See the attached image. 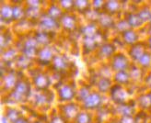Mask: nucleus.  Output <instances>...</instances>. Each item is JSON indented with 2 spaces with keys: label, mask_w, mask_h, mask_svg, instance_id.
Here are the masks:
<instances>
[{
  "label": "nucleus",
  "mask_w": 151,
  "mask_h": 123,
  "mask_svg": "<svg viewBox=\"0 0 151 123\" xmlns=\"http://www.w3.org/2000/svg\"><path fill=\"white\" fill-rule=\"evenodd\" d=\"M64 24H65V27H66L67 25H68V28H71L70 26H73V25H74V20H73V19H71V18L65 19L64 20ZM66 28H67V27H66Z\"/></svg>",
  "instance_id": "20"
},
{
  "label": "nucleus",
  "mask_w": 151,
  "mask_h": 123,
  "mask_svg": "<svg viewBox=\"0 0 151 123\" xmlns=\"http://www.w3.org/2000/svg\"><path fill=\"white\" fill-rule=\"evenodd\" d=\"M107 7H108V9H109V11H116L117 10V9L119 7V5L118 4H116L115 6H111V2H109V5H107Z\"/></svg>",
  "instance_id": "21"
},
{
  "label": "nucleus",
  "mask_w": 151,
  "mask_h": 123,
  "mask_svg": "<svg viewBox=\"0 0 151 123\" xmlns=\"http://www.w3.org/2000/svg\"><path fill=\"white\" fill-rule=\"evenodd\" d=\"M13 16L16 19H20L22 16H23V10H22L21 7L19 6H16L13 10Z\"/></svg>",
  "instance_id": "15"
},
{
  "label": "nucleus",
  "mask_w": 151,
  "mask_h": 123,
  "mask_svg": "<svg viewBox=\"0 0 151 123\" xmlns=\"http://www.w3.org/2000/svg\"><path fill=\"white\" fill-rule=\"evenodd\" d=\"M112 51L113 50H112L111 45H106L101 49V52H102L103 55H105V57H108L109 55H111V53L112 52Z\"/></svg>",
  "instance_id": "16"
},
{
  "label": "nucleus",
  "mask_w": 151,
  "mask_h": 123,
  "mask_svg": "<svg viewBox=\"0 0 151 123\" xmlns=\"http://www.w3.org/2000/svg\"><path fill=\"white\" fill-rule=\"evenodd\" d=\"M112 65L115 70L123 71V69L127 66V60L125 57H124V55H117L113 59Z\"/></svg>",
  "instance_id": "2"
},
{
  "label": "nucleus",
  "mask_w": 151,
  "mask_h": 123,
  "mask_svg": "<svg viewBox=\"0 0 151 123\" xmlns=\"http://www.w3.org/2000/svg\"><path fill=\"white\" fill-rule=\"evenodd\" d=\"M39 57H40V60L42 61L43 63H45V61L48 63L52 59V53L48 49H43L42 51H41Z\"/></svg>",
  "instance_id": "7"
},
{
  "label": "nucleus",
  "mask_w": 151,
  "mask_h": 123,
  "mask_svg": "<svg viewBox=\"0 0 151 123\" xmlns=\"http://www.w3.org/2000/svg\"><path fill=\"white\" fill-rule=\"evenodd\" d=\"M124 40L126 41L127 43H134L137 40V35L133 31H130V30L125 31L124 34Z\"/></svg>",
  "instance_id": "6"
},
{
  "label": "nucleus",
  "mask_w": 151,
  "mask_h": 123,
  "mask_svg": "<svg viewBox=\"0 0 151 123\" xmlns=\"http://www.w3.org/2000/svg\"><path fill=\"white\" fill-rule=\"evenodd\" d=\"M96 45H97V42L93 41L91 38H87L84 46H85V48H89V51H92L96 47Z\"/></svg>",
  "instance_id": "11"
},
{
  "label": "nucleus",
  "mask_w": 151,
  "mask_h": 123,
  "mask_svg": "<svg viewBox=\"0 0 151 123\" xmlns=\"http://www.w3.org/2000/svg\"><path fill=\"white\" fill-rule=\"evenodd\" d=\"M101 97L100 95H98L96 93L89 95L85 100V107L87 109H95L96 107H98L101 104Z\"/></svg>",
  "instance_id": "1"
},
{
  "label": "nucleus",
  "mask_w": 151,
  "mask_h": 123,
  "mask_svg": "<svg viewBox=\"0 0 151 123\" xmlns=\"http://www.w3.org/2000/svg\"><path fill=\"white\" fill-rule=\"evenodd\" d=\"M42 24L47 29H54L55 26H57L56 21L54 18L52 17H47L43 19H42Z\"/></svg>",
  "instance_id": "5"
},
{
  "label": "nucleus",
  "mask_w": 151,
  "mask_h": 123,
  "mask_svg": "<svg viewBox=\"0 0 151 123\" xmlns=\"http://www.w3.org/2000/svg\"><path fill=\"white\" fill-rule=\"evenodd\" d=\"M128 22L130 23V25L134 26V27H137L140 24H142V20L140 18L137 17V16H134V15H131V16L128 18Z\"/></svg>",
  "instance_id": "10"
},
{
  "label": "nucleus",
  "mask_w": 151,
  "mask_h": 123,
  "mask_svg": "<svg viewBox=\"0 0 151 123\" xmlns=\"http://www.w3.org/2000/svg\"><path fill=\"white\" fill-rule=\"evenodd\" d=\"M95 30H96V29L92 25H90V26H87L83 29V32L85 33V35L88 36V38H89V35H92L95 32Z\"/></svg>",
  "instance_id": "14"
},
{
  "label": "nucleus",
  "mask_w": 151,
  "mask_h": 123,
  "mask_svg": "<svg viewBox=\"0 0 151 123\" xmlns=\"http://www.w3.org/2000/svg\"><path fill=\"white\" fill-rule=\"evenodd\" d=\"M74 96H75L74 91L68 86H65L59 90V97H61V99L63 101L64 100H69V99H71Z\"/></svg>",
  "instance_id": "3"
},
{
  "label": "nucleus",
  "mask_w": 151,
  "mask_h": 123,
  "mask_svg": "<svg viewBox=\"0 0 151 123\" xmlns=\"http://www.w3.org/2000/svg\"><path fill=\"white\" fill-rule=\"evenodd\" d=\"M37 41L44 43L45 41H49V37L46 33H39L38 34V38H37Z\"/></svg>",
  "instance_id": "19"
},
{
  "label": "nucleus",
  "mask_w": 151,
  "mask_h": 123,
  "mask_svg": "<svg viewBox=\"0 0 151 123\" xmlns=\"http://www.w3.org/2000/svg\"><path fill=\"white\" fill-rule=\"evenodd\" d=\"M116 81H118L121 84H124L127 83L128 81V74L123 70V71H119L116 74Z\"/></svg>",
  "instance_id": "8"
},
{
  "label": "nucleus",
  "mask_w": 151,
  "mask_h": 123,
  "mask_svg": "<svg viewBox=\"0 0 151 123\" xmlns=\"http://www.w3.org/2000/svg\"><path fill=\"white\" fill-rule=\"evenodd\" d=\"M34 83L39 88H45L49 86V78L43 74H39L34 78Z\"/></svg>",
  "instance_id": "4"
},
{
  "label": "nucleus",
  "mask_w": 151,
  "mask_h": 123,
  "mask_svg": "<svg viewBox=\"0 0 151 123\" xmlns=\"http://www.w3.org/2000/svg\"><path fill=\"white\" fill-rule=\"evenodd\" d=\"M139 61H140V64L143 66H148L149 64H150V61H151V57H150L149 54L146 53V54H144L139 59Z\"/></svg>",
  "instance_id": "12"
},
{
  "label": "nucleus",
  "mask_w": 151,
  "mask_h": 123,
  "mask_svg": "<svg viewBox=\"0 0 151 123\" xmlns=\"http://www.w3.org/2000/svg\"><path fill=\"white\" fill-rule=\"evenodd\" d=\"M1 15L3 19H7L9 17H10L11 15H13V10L9 9L7 6H3V9L1 10Z\"/></svg>",
  "instance_id": "13"
},
{
  "label": "nucleus",
  "mask_w": 151,
  "mask_h": 123,
  "mask_svg": "<svg viewBox=\"0 0 151 123\" xmlns=\"http://www.w3.org/2000/svg\"><path fill=\"white\" fill-rule=\"evenodd\" d=\"M35 42L34 41H29L27 43H26V46H25V53L27 55L29 54H33L34 51H35Z\"/></svg>",
  "instance_id": "9"
},
{
  "label": "nucleus",
  "mask_w": 151,
  "mask_h": 123,
  "mask_svg": "<svg viewBox=\"0 0 151 123\" xmlns=\"http://www.w3.org/2000/svg\"><path fill=\"white\" fill-rule=\"evenodd\" d=\"M78 123H88V115L86 113L80 114L78 118Z\"/></svg>",
  "instance_id": "18"
},
{
  "label": "nucleus",
  "mask_w": 151,
  "mask_h": 123,
  "mask_svg": "<svg viewBox=\"0 0 151 123\" xmlns=\"http://www.w3.org/2000/svg\"><path fill=\"white\" fill-rule=\"evenodd\" d=\"M54 64H55V65L58 69L63 68V67L65 65V63H64V60H63L62 58H60V57H56V58H55Z\"/></svg>",
  "instance_id": "17"
}]
</instances>
